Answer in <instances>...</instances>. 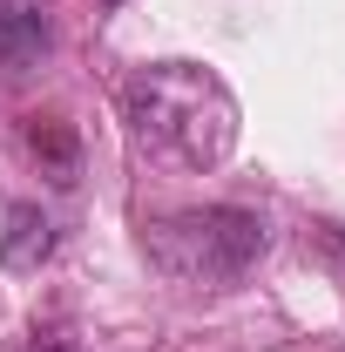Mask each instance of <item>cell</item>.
Listing matches in <instances>:
<instances>
[{
  "instance_id": "7a4b0ae2",
  "label": "cell",
  "mask_w": 345,
  "mask_h": 352,
  "mask_svg": "<svg viewBox=\"0 0 345 352\" xmlns=\"http://www.w3.org/2000/svg\"><path fill=\"white\" fill-rule=\"evenodd\" d=\"M142 251L149 264L176 278V285H230L244 278L264 251V223L237 204H210V210H176L156 217L142 230Z\"/></svg>"
},
{
  "instance_id": "277c9868",
  "label": "cell",
  "mask_w": 345,
  "mask_h": 352,
  "mask_svg": "<svg viewBox=\"0 0 345 352\" xmlns=\"http://www.w3.org/2000/svg\"><path fill=\"white\" fill-rule=\"evenodd\" d=\"M34 41H47L34 0H0V47H34Z\"/></svg>"
},
{
  "instance_id": "5b68a950",
  "label": "cell",
  "mask_w": 345,
  "mask_h": 352,
  "mask_svg": "<svg viewBox=\"0 0 345 352\" xmlns=\"http://www.w3.org/2000/svg\"><path fill=\"white\" fill-rule=\"evenodd\" d=\"M27 149H34V156H54V170H68V163H75V135L61 129V122H54V116H34V122H27Z\"/></svg>"
},
{
  "instance_id": "6da1fadb",
  "label": "cell",
  "mask_w": 345,
  "mask_h": 352,
  "mask_svg": "<svg viewBox=\"0 0 345 352\" xmlns=\"http://www.w3.org/2000/svg\"><path fill=\"white\" fill-rule=\"evenodd\" d=\"M122 122L156 163L216 170L237 149V95L203 61H149L122 82Z\"/></svg>"
},
{
  "instance_id": "3957f363",
  "label": "cell",
  "mask_w": 345,
  "mask_h": 352,
  "mask_svg": "<svg viewBox=\"0 0 345 352\" xmlns=\"http://www.w3.org/2000/svg\"><path fill=\"white\" fill-rule=\"evenodd\" d=\"M47 251H54V223H47L34 204H14V210H7V237H0V264H7V271H34Z\"/></svg>"
},
{
  "instance_id": "8992f818",
  "label": "cell",
  "mask_w": 345,
  "mask_h": 352,
  "mask_svg": "<svg viewBox=\"0 0 345 352\" xmlns=\"http://www.w3.org/2000/svg\"><path fill=\"white\" fill-rule=\"evenodd\" d=\"M109 7H122V0H109Z\"/></svg>"
}]
</instances>
